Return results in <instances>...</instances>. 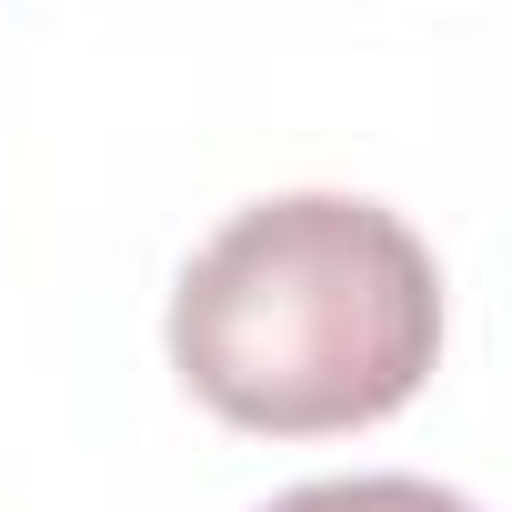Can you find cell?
I'll return each instance as SVG.
<instances>
[{"label": "cell", "instance_id": "6da1fadb", "mask_svg": "<svg viewBox=\"0 0 512 512\" xmlns=\"http://www.w3.org/2000/svg\"><path fill=\"white\" fill-rule=\"evenodd\" d=\"M442 272L382 201L282 191L231 211L171 292V372L241 432H362L432 382Z\"/></svg>", "mask_w": 512, "mask_h": 512}, {"label": "cell", "instance_id": "7a4b0ae2", "mask_svg": "<svg viewBox=\"0 0 512 512\" xmlns=\"http://www.w3.org/2000/svg\"><path fill=\"white\" fill-rule=\"evenodd\" d=\"M262 512H472V502L442 492V482L362 472V482H302V492H282V502H262Z\"/></svg>", "mask_w": 512, "mask_h": 512}]
</instances>
